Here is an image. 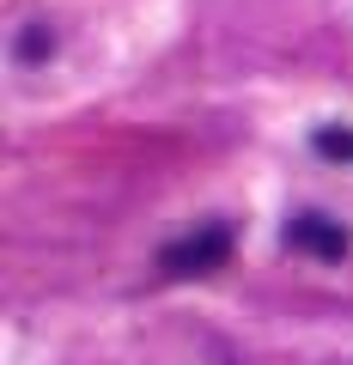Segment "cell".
<instances>
[{
    "label": "cell",
    "mask_w": 353,
    "mask_h": 365,
    "mask_svg": "<svg viewBox=\"0 0 353 365\" xmlns=\"http://www.w3.org/2000/svg\"><path fill=\"white\" fill-rule=\"evenodd\" d=\"M287 244H292V250H305V256L341 262V256H347V244H353V237L341 232V225L329 220V213H299V220L287 225Z\"/></svg>",
    "instance_id": "7a4b0ae2"
},
{
    "label": "cell",
    "mask_w": 353,
    "mask_h": 365,
    "mask_svg": "<svg viewBox=\"0 0 353 365\" xmlns=\"http://www.w3.org/2000/svg\"><path fill=\"white\" fill-rule=\"evenodd\" d=\"M225 256H232V232H225V225H201V232H189V237H177V244H165L158 268L177 274V280H189V274H213Z\"/></svg>",
    "instance_id": "6da1fadb"
},
{
    "label": "cell",
    "mask_w": 353,
    "mask_h": 365,
    "mask_svg": "<svg viewBox=\"0 0 353 365\" xmlns=\"http://www.w3.org/2000/svg\"><path fill=\"white\" fill-rule=\"evenodd\" d=\"M317 153L323 158H341V165H353V128H317Z\"/></svg>",
    "instance_id": "3957f363"
}]
</instances>
